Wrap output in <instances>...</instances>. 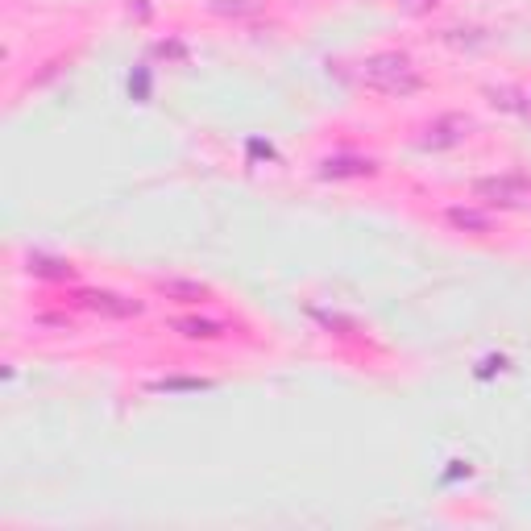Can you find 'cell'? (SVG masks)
Returning <instances> with one entry per match:
<instances>
[{
    "instance_id": "obj_1",
    "label": "cell",
    "mask_w": 531,
    "mask_h": 531,
    "mask_svg": "<svg viewBox=\"0 0 531 531\" xmlns=\"http://www.w3.org/2000/svg\"><path fill=\"white\" fill-rule=\"evenodd\" d=\"M361 79L370 83L374 92H386V96H411L424 88V79H419L415 63L399 50H382V54H370L366 63H361Z\"/></svg>"
},
{
    "instance_id": "obj_2",
    "label": "cell",
    "mask_w": 531,
    "mask_h": 531,
    "mask_svg": "<svg viewBox=\"0 0 531 531\" xmlns=\"http://www.w3.org/2000/svg\"><path fill=\"white\" fill-rule=\"evenodd\" d=\"M473 195L486 204H498V208H523L531 200V179L523 175H502V179H482L473 187Z\"/></svg>"
},
{
    "instance_id": "obj_3",
    "label": "cell",
    "mask_w": 531,
    "mask_h": 531,
    "mask_svg": "<svg viewBox=\"0 0 531 531\" xmlns=\"http://www.w3.org/2000/svg\"><path fill=\"white\" fill-rule=\"evenodd\" d=\"M79 303L96 316H113V320H129V316H142V303L125 299L117 291H79Z\"/></svg>"
},
{
    "instance_id": "obj_4",
    "label": "cell",
    "mask_w": 531,
    "mask_h": 531,
    "mask_svg": "<svg viewBox=\"0 0 531 531\" xmlns=\"http://www.w3.org/2000/svg\"><path fill=\"white\" fill-rule=\"evenodd\" d=\"M378 171L374 158H357V154H337L320 162V179H366Z\"/></svg>"
},
{
    "instance_id": "obj_5",
    "label": "cell",
    "mask_w": 531,
    "mask_h": 531,
    "mask_svg": "<svg viewBox=\"0 0 531 531\" xmlns=\"http://www.w3.org/2000/svg\"><path fill=\"white\" fill-rule=\"evenodd\" d=\"M465 133H469V121H465V117H440V121H436V125L428 129L424 146H428V150L457 146V142H465Z\"/></svg>"
},
{
    "instance_id": "obj_6",
    "label": "cell",
    "mask_w": 531,
    "mask_h": 531,
    "mask_svg": "<svg viewBox=\"0 0 531 531\" xmlns=\"http://www.w3.org/2000/svg\"><path fill=\"white\" fill-rule=\"evenodd\" d=\"M171 328L179 332V337H187V341H216V337H225V324L204 320V316H183Z\"/></svg>"
},
{
    "instance_id": "obj_7",
    "label": "cell",
    "mask_w": 531,
    "mask_h": 531,
    "mask_svg": "<svg viewBox=\"0 0 531 531\" xmlns=\"http://www.w3.org/2000/svg\"><path fill=\"white\" fill-rule=\"evenodd\" d=\"M449 225L461 229V233H490L494 229V220L478 208H449Z\"/></svg>"
},
{
    "instance_id": "obj_8",
    "label": "cell",
    "mask_w": 531,
    "mask_h": 531,
    "mask_svg": "<svg viewBox=\"0 0 531 531\" xmlns=\"http://www.w3.org/2000/svg\"><path fill=\"white\" fill-rule=\"evenodd\" d=\"M30 274H38V278H54V283H63V278H71V262H63V258H50V254H30Z\"/></svg>"
},
{
    "instance_id": "obj_9",
    "label": "cell",
    "mask_w": 531,
    "mask_h": 531,
    "mask_svg": "<svg viewBox=\"0 0 531 531\" xmlns=\"http://www.w3.org/2000/svg\"><path fill=\"white\" fill-rule=\"evenodd\" d=\"M158 291H162V295H171V299H179V303H195V299H204V295H208L204 283H183V278H162Z\"/></svg>"
},
{
    "instance_id": "obj_10",
    "label": "cell",
    "mask_w": 531,
    "mask_h": 531,
    "mask_svg": "<svg viewBox=\"0 0 531 531\" xmlns=\"http://www.w3.org/2000/svg\"><path fill=\"white\" fill-rule=\"evenodd\" d=\"M212 382L208 378H162V382H150L154 395H179V390H208Z\"/></svg>"
},
{
    "instance_id": "obj_11",
    "label": "cell",
    "mask_w": 531,
    "mask_h": 531,
    "mask_svg": "<svg viewBox=\"0 0 531 531\" xmlns=\"http://www.w3.org/2000/svg\"><path fill=\"white\" fill-rule=\"evenodd\" d=\"M216 13H254L258 0H212Z\"/></svg>"
}]
</instances>
